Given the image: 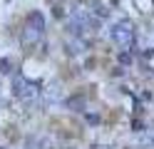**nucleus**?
Returning a JSON list of instances; mask_svg holds the SVG:
<instances>
[{
	"label": "nucleus",
	"mask_w": 154,
	"mask_h": 149,
	"mask_svg": "<svg viewBox=\"0 0 154 149\" xmlns=\"http://www.w3.org/2000/svg\"><path fill=\"white\" fill-rule=\"evenodd\" d=\"M42 30H45V17L40 10H32L30 15L25 17V30H23V45L32 47L37 40L42 37Z\"/></svg>",
	"instance_id": "f257e3e1"
},
{
	"label": "nucleus",
	"mask_w": 154,
	"mask_h": 149,
	"mask_svg": "<svg viewBox=\"0 0 154 149\" xmlns=\"http://www.w3.org/2000/svg\"><path fill=\"white\" fill-rule=\"evenodd\" d=\"M134 37H137V33H134V25L129 20H117V23L112 25V40L122 50H132L134 47Z\"/></svg>",
	"instance_id": "f03ea898"
},
{
	"label": "nucleus",
	"mask_w": 154,
	"mask_h": 149,
	"mask_svg": "<svg viewBox=\"0 0 154 149\" xmlns=\"http://www.w3.org/2000/svg\"><path fill=\"white\" fill-rule=\"evenodd\" d=\"M13 95L20 99V102H32V99H37V95H40V87L35 82H30V79H25V77H15L13 79Z\"/></svg>",
	"instance_id": "7ed1b4c3"
},
{
	"label": "nucleus",
	"mask_w": 154,
	"mask_h": 149,
	"mask_svg": "<svg viewBox=\"0 0 154 149\" xmlns=\"http://www.w3.org/2000/svg\"><path fill=\"white\" fill-rule=\"evenodd\" d=\"M55 102H57V85L45 89V104H55Z\"/></svg>",
	"instance_id": "20e7f679"
},
{
	"label": "nucleus",
	"mask_w": 154,
	"mask_h": 149,
	"mask_svg": "<svg viewBox=\"0 0 154 149\" xmlns=\"http://www.w3.org/2000/svg\"><path fill=\"white\" fill-rule=\"evenodd\" d=\"M67 107H70V109L85 107V97H80V95H77V97H70V99H67Z\"/></svg>",
	"instance_id": "39448f33"
},
{
	"label": "nucleus",
	"mask_w": 154,
	"mask_h": 149,
	"mask_svg": "<svg viewBox=\"0 0 154 149\" xmlns=\"http://www.w3.org/2000/svg\"><path fill=\"white\" fill-rule=\"evenodd\" d=\"M10 67H13L10 60H0V75H8V72H10Z\"/></svg>",
	"instance_id": "423d86ee"
}]
</instances>
